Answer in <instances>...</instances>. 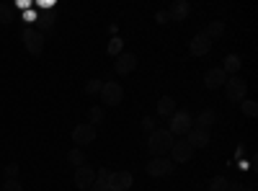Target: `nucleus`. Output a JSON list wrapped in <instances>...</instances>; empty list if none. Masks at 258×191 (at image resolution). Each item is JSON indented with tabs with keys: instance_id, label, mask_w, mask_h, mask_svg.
I'll use <instances>...</instances> for the list:
<instances>
[{
	"instance_id": "1",
	"label": "nucleus",
	"mask_w": 258,
	"mask_h": 191,
	"mask_svg": "<svg viewBox=\"0 0 258 191\" xmlns=\"http://www.w3.org/2000/svg\"><path fill=\"white\" fill-rule=\"evenodd\" d=\"M173 135L168 130H155L153 135H147V153L153 158H165L170 153V147H173Z\"/></svg>"
},
{
	"instance_id": "2",
	"label": "nucleus",
	"mask_w": 258,
	"mask_h": 191,
	"mask_svg": "<svg viewBox=\"0 0 258 191\" xmlns=\"http://www.w3.org/2000/svg\"><path fill=\"white\" fill-rule=\"evenodd\" d=\"M168 119H170L168 132L173 135V137H176V135H178V137H186V132L194 126V116H191L188 111H183V109H181V111L176 109V111H173V116H168Z\"/></svg>"
},
{
	"instance_id": "3",
	"label": "nucleus",
	"mask_w": 258,
	"mask_h": 191,
	"mask_svg": "<svg viewBox=\"0 0 258 191\" xmlns=\"http://www.w3.org/2000/svg\"><path fill=\"white\" fill-rule=\"evenodd\" d=\"M21 39H24V47H26V52L29 54H34V57H39L41 52H44V34H39L34 26H26L24 31H21Z\"/></svg>"
},
{
	"instance_id": "4",
	"label": "nucleus",
	"mask_w": 258,
	"mask_h": 191,
	"mask_svg": "<svg viewBox=\"0 0 258 191\" xmlns=\"http://www.w3.org/2000/svg\"><path fill=\"white\" fill-rule=\"evenodd\" d=\"M101 101H103L106 106H119V103L124 101V88H121V83H116V80H103Z\"/></svg>"
},
{
	"instance_id": "5",
	"label": "nucleus",
	"mask_w": 258,
	"mask_h": 191,
	"mask_svg": "<svg viewBox=\"0 0 258 191\" xmlns=\"http://www.w3.org/2000/svg\"><path fill=\"white\" fill-rule=\"evenodd\" d=\"M173 160L170 158H150V163L145 165V171H147V176H153V178H165V176H170L173 173Z\"/></svg>"
},
{
	"instance_id": "6",
	"label": "nucleus",
	"mask_w": 258,
	"mask_h": 191,
	"mask_svg": "<svg viewBox=\"0 0 258 191\" xmlns=\"http://www.w3.org/2000/svg\"><path fill=\"white\" fill-rule=\"evenodd\" d=\"M245 93H248V83H245L243 78H238V75L227 78V83H225V96H227V101L240 103V101L245 98Z\"/></svg>"
},
{
	"instance_id": "7",
	"label": "nucleus",
	"mask_w": 258,
	"mask_h": 191,
	"mask_svg": "<svg viewBox=\"0 0 258 191\" xmlns=\"http://www.w3.org/2000/svg\"><path fill=\"white\" fill-rule=\"evenodd\" d=\"M227 73L222 70V68H209L207 73H204V88H209V91H217V88H225V83H227Z\"/></svg>"
},
{
	"instance_id": "8",
	"label": "nucleus",
	"mask_w": 258,
	"mask_h": 191,
	"mask_svg": "<svg viewBox=\"0 0 258 191\" xmlns=\"http://www.w3.org/2000/svg\"><path fill=\"white\" fill-rule=\"evenodd\" d=\"M132 183H135V178L129 171H111V176H109V191H129Z\"/></svg>"
},
{
	"instance_id": "9",
	"label": "nucleus",
	"mask_w": 258,
	"mask_h": 191,
	"mask_svg": "<svg viewBox=\"0 0 258 191\" xmlns=\"http://www.w3.org/2000/svg\"><path fill=\"white\" fill-rule=\"evenodd\" d=\"M191 155H194V147L186 142V137L176 140L173 147H170V160H173V165H176V163H186V160H191Z\"/></svg>"
},
{
	"instance_id": "10",
	"label": "nucleus",
	"mask_w": 258,
	"mask_h": 191,
	"mask_svg": "<svg viewBox=\"0 0 258 191\" xmlns=\"http://www.w3.org/2000/svg\"><path fill=\"white\" fill-rule=\"evenodd\" d=\"M73 181H75L78 191H88L93 186V181H96V171L88 168V165H80V168H75V178Z\"/></svg>"
},
{
	"instance_id": "11",
	"label": "nucleus",
	"mask_w": 258,
	"mask_h": 191,
	"mask_svg": "<svg viewBox=\"0 0 258 191\" xmlns=\"http://www.w3.org/2000/svg\"><path fill=\"white\" fill-rule=\"evenodd\" d=\"M186 142L194 147V150H204L209 145V130H199V126H191L186 132Z\"/></svg>"
},
{
	"instance_id": "12",
	"label": "nucleus",
	"mask_w": 258,
	"mask_h": 191,
	"mask_svg": "<svg viewBox=\"0 0 258 191\" xmlns=\"http://www.w3.org/2000/svg\"><path fill=\"white\" fill-rule=\"evenodd\" d=\"M96 140V126L93 124H78L73 130V142L75 145H91Z\"/></svg>"
},
{
	"instance_id": "13",
	"label": "nucleus",
	"mask_w": 258,
	"mask_h": 191,
	"mask_svg": "<svg viewBox=\"0 0 258 191\" xmlns=\"http://www.w3.org/2000/svg\"><path fill=\"white\" fill-rule=\"evenodd\" d=\"M135 68H137V57H135L132 52H121V54L116 57V62H114V70H116L119 75L135 73Z\"/></svg>"
},
{
	"instance_id": "14",
	"label": "nucleus",
	"mask_w": 258,
	"mask_h": 191,
	"mask_svg": "<svg viewBox=\"0 0 258 191\" xmlns=\"http://www.w3.org/2000/svg\"><path fill=\"white\" fill-rule=\"evenodd\" d=\"M188 49H191V54H194V57H207V54L212 52V41H209L204 34H197V36L191 39Z\"/></svg>"
},
{
	"instance_id": "15",
	"label": "nucleus",
	"mask_w": 258,
	"mask_h": 191,
	"mask_svg": "<svg viewBox=\"0 0 258 191\" xmlns=\"http://www.w3.org/2000/svg\"><path fill=\"white\" fill-rule=\"evenodd\" d=\"M188 13H191V6L186 3V0H176V3H170V8H168L170 21H186Z\"/></svg>"
},
{
	"instance_id": "16",
	"label": "nucleus",
	"mask_w": 258,
	"mask_h": 191,
	"mask_svg": "<svg viewBox=\"0 0 258 191\" xmlns=\"http://www.w3.org/2000/svg\"><path fill=\"white\" fill-rule=\"evenodd\" d=\"M217 121V114H214V109H202L197 114V119H194V126H199V130H209V126Z\"/></svg>"
},
{
	"instance_id": "17",
	"label": "nucleus",
	"mask_w": 258,
	"mask_h": 191,
	"mask_svg": "<svg viewBox=\"0 0 258 191\" xmlns=\"http://www.w3.org/2000/svg\"><path fill=\"white\" fill-rule=\"evenodd\" d=\"M199 34H204L209 41H214V39H220L222 34H225V21H209V24L199 31Z\"/></svg>"
},
{
	"instance_id": "18",
	"label": "nucleus",
	"mask_w": 258,
	"mask_h": 191,
	"mask_svg": "<svg viewBox=\"0 0 258 191\" xmlns=\"http://www.w3.org/2000/svg\"><path fill=\"white\" fill-rule=\"evenodd\" d=\"M173 111H176V101H173V96H160V101H158V116H160V119L173 116Z\"/></svg>"
},
{
	"instance_id": "19",
	"label": "nucleus",
	"mask_w": 258,
	"mask_h": 191,
	"mask_svg": "<svg viewBox=\"0 0 258 191\" xmlns=\"http://www.w3.org/2000/svg\"><path fill=\"white\" fill-rule=\"evenodd\" d=\"M240 68H243V59H240L238 54H227V57L222 59V70H225L227 75H238Z\"/></svg>"
},
{
	"instance_id": "20",
	"label": "nucleus",
	"mask_w": 258,
	"mask_h": 191,
	"mask_svg": "<svg viewBox=\"0 0 258 191\" xmlns=\"http://www.w3.org/2000/svg\"><path fill=\"white\" fill-rule=\"evenodd\" d=\"M16 21V11L11 8V3H0V24H13Z\"/></svg>"
},
{
	"instance_id": "21",
	"label": "nucleus",
	"mask_w": 258,
	"mask_h": 191,
	"mask_svg": "<svg viewBox=\"0 0 258 191\" xmlns=\"http://www.w3.org/2000/svg\"><path fill=\"white\" fill-rule=\"evenodd\" d=\"M227 178L225 176H214V178H209V183H207V191H227Z\"/></svg>"
},
{
	"instance_id": "22",
	"label": "nucleus",
	"mask_w": 258,
	"mask_h": 191,
	"mask_svg": "<svg viewBox=\"0 0 258 191\" xmlns=\"http://www.w3.org/2000/svg\"><path fill=\"white\" fill-rule=\"evenodd\" d=\"M240 109H243V114L250 116V119L258 116V103H255L253 98H243V101H240Z\"/></svg>"
},
{
	"instance_id": "23",
	"label": "nucleus",
	"mask_w": 258,
	"mask_h": 191,
	"mask_svg": "<svg viewBox=\"0 0 258 191\" xmlns=\"http://www.w3.org/2000/svg\"><path fill=\"white\" fill-rule=\"evenodd\" d=\"M68 163H70V165H75V168L85 165V155H83V150H78V147H73V150L68 153Z\"/></svg>"
},
{
	"instance_id": "24",
	"label": "nucleus",
	"mask_w": 258,
	"mask_h": 191,
	"mask_svg": "<svg viewBox=\"0 0 258 191\" xmlns=\"http://www.w3.org/2000/svg\"><path fill=\"white\" fill-rule=\"evenodd\" d=\"M101 88H103V80H98V78H91L88 83H85V93L88 96H98Z\"/></svg>"
},
{
	"instance_id": "25",
	"label": "nucleus",
	"mask_w": 258,
	"mask_h": 191,
	"mask_svg": "<svg viewBox=\"0 0 258 191\" xmlns=\"http://www.w3.org/2000/svg\"><path fill=\"white\" fill-rule=\"evenodd\" d=\"M103 116H106V114H103L101 106H91V111H88V124H93V126H96V124H101V121H103Z\"/></svg>"
},
{
	"instance_id": "26",
	"label": "nucleus",
	"mask_w": 258,
	"mask_h": 191,
	"mask_svg": "<svg viewBox=\"0 0 258 191\" xmlns=\"http://www.w3.org/2000/svg\"><path fill=\"white\" fill-rule=\"evenodd\" d=\"M140 126H142V132L153 135V132L158 130V116H145V119L140 121Z\"/></svg>"
},
{
	"instance_id": "27",
	"label": "nucleus",
	"mask_w": 258,
	"mask_h": 191,
	"mask_svg": "<svg viewBox=\"0 0 258 191\" xmlns=\"http://www.w3.org/2000/svg\"><path fill=\"white\" fill-rule=\"evenodd\" d=\"M18 171H21L18 163H8V165L3 168V178H6V181H13V178H18Z\"/></svg>"
},
{
	"instance_id": "28",
	"label": "nucleus",
	"mask_w": 258,
	"mask_h": 191,
	"mask_svg": "<svg viewBox=\"0 0 258 191\" xmlns=\"http://www.w3.org/2000/svg\"><path fill=\"white\" fill-rule=\"evenodd\" d=\"M109 54H111V57H119V54H121V39H119V36H114V39L109 41Z\"/></svg>"
},
{
	"instance_id": "29",
	"label": "nucleus",
	"mask_w": 258,
	"mask_h": 191,
	"mask_svg": "<svg viewBox=\"0 0 258 191\" xmlns=\"http://www.w3.org/2000/svg\"><path fill=\"white\" fill-rule=\"evenodd\" d=\"M0 191H24V188H21V181L18 178H13V181H3Z\"/></svg>"
},
{
	"instance_id": "30",
	"label": "nucleus",
	"mask_w": 258,
	"mask_h": 191,
	"mask_svg": "<svg viewBox=\"0 0 258 191\" xmlns=\"http://www.w3.org/2000/svg\"><path fill=\"white\" fill-rule=\"evenodd\" d=\"M227 191H253V186H248V183H227Z\"/></svg>"
},
{
	"instance_id": "31",
	"label": "nucleus",
	"mask_w": 258,
	"mask_h": 191,
	"mask_svg": "<svg viewBox=\"0 0 258 191\" xmlns=\"http://www.w3.org/2000/svg\"><path fill=\"white\" fill-rule=\"evenodd\" d=\"M88 191H109V183H106V181H98V178H96V181H93V186H91Z\"/></svg>"
},
{
	"instance_id": "32",
	"label": "nucleus",
	"mask_w": 258,
	"mask_h": 191,
	"mask_svg": "<svg viewBox=\"0 0 258 191\" xmlns=\"http://www.w3.org/2000/svg\"><path fill=\"white\" fill-rule=\"evenodd\" d=\"M155 21H158L160 26H163V24H168V21H170V18H168V11H158V13H155Z\"/></svg>"
}]
</instances>
